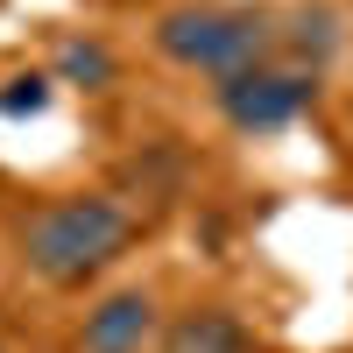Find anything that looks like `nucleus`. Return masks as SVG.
Listing matches in <instances>:
<instances>
[{"mask_svg":"<svg viewBox=\"0 0 353 353\" xmlns=\"http://www.w3.org/2000/svg\"><path fill=\"white\" fill-rule=\"evenodd\" d=\"M134 233H141V219L113 191H71L21 219V261L50 290H85L134 248Z\"/></svg>","mask_w":353,"mask_h":353,"instance_id":"nucleus-1","label":"nucleus"},{"mask_svg":"<svg viewBox=\"0 0 353 353\" xmlns=\"http://www.w3.org/2000/svg\"><path fill=\"white\" fill-rule=\"evenodd\" d=\"M156 353H254V332L226 304H191L156 332Z\"/></svg>","mask_w":353,"mask_h":353,"instance_id":"nucleus-5","label":"nucleus"},{"mask_svg":"<svg viewBox=\"0 0 353 353\" xmlns=\"http://www.w3.org/2000/svg\"><path fill=\"white\" fill-rule=\"evenodd\" d=\"M156 50L184 71L205 78H241L276 57V14L269 8H233V0H184V8L156 14Z\"/></svg>","mask_w":353,"mask_h":353,"instance_id":"nucleus-2","label":"nucleus"},{"mask_svg":"<svg viewBox=\"0 0 353 353\" xmlns=\"http://www.w3.org/2000/svg\"><path fill=\"white\" fill-rule=\"evenodd\" d=\"M156 332H163V311H156L149 290H113V297H99L85 311L78 353H149Z\"/></svg>","mask_w":353,"mask_h":353,"instance_id":"nucleus-4","label":"nucleus"},{"mask_svg":"<svg viewBox=\"0 0 353 353\" xmlns=\"http://www.w3.org/2000/svg\"><path fill=\"white\" fill-rule=\"evenodd\" d=\"M212 106H219V121L233 134H283L318 106V71H297V64H276L269 57V64H254L241 78H219Z\"/></svg>","mask_w":353,"mask_h":353,"instance_id":"nucleus-3","label":"nucleus"},{"mask_svg":"<svg viewBox=\"0 0 353 353\" xmlns=\"http://www.w3.org/2000/svg\"><path fill=\"white\" fill-rule=\"evenodd\" d=\"M57 78L78 85V92H113L121 85V57L99 36H57Z\"/></svg>","mask_w":353,"mask_h":353,"instance_id":"nucleus-7","label":"nucleus"},{"mask_svg":"<svg viewBox=\"0 0 353 353\" xmlns=\"http://www.w3.org/2000/svg\"><path fill=\"white\" fill-rule=\"evenodd\" d=\"M43 78H14V92H0V113H43Z\"/></svg>","mask_w":353,"mask_h":353,"instance_id":"nucleus-8","label":"nucleus"},{"mask_svg":"<svg viewBox=\"0 0 353 353\" xmlns=\"http://www.w3.org/2000/svg\"><path fill=\"white\" fill-rule=\"evenodd\" d=\"M276 50H283L297 71H325L332 50H339V14H332V8H297L290 28H276Z\"/></svg>","mask_w":353,"mask_h":353,"instance_id":"nucleus-6","label":"nucleus"}]
</instances>
